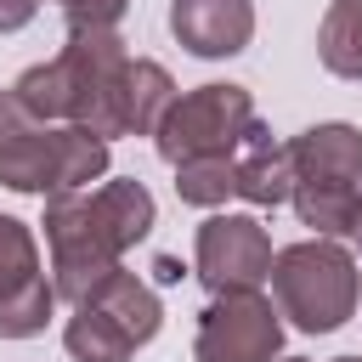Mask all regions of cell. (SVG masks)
Wrapping results in <instances>:
<instances>
[{
	"mask_svg": "<svg viewBox=\"0 0 362 362\" xmlns=\"http://www.w3.org/2000/svg\"><path fill=\"white\" fill-rule=\"evenodd\" d=\"M249 124H255V96L243 85H198V90H187V96L170 102L153 147H158L164 164L232 158Z\"/></svg>",
	"mask_w": 362,
	"mask_h": 362,
	"instance_id": "obj_7",
	"label": "cell"
},
{
	"mask_svg": "<svg viewBox=\"0 0 362 362\" xmlns=\"http://www.w3.org/2000/svg\"><path fill=\"white\" fill-rule=\"evenodd\" d=\"M170 34L204 62L238 57L255 40V0H170Z\"/></svg>",
	"mask_w": 362,
	"mask_h": 362,
	"instance_id": "obj_11",
	"label": "cell"
},
{
	"mask_svg": "<svg viewBox=\"0 0 362 362\" xmlns=\"http://www.w3.org/2000/svg\"><path fill=\"white\" fill-rule=\"evenodd\" d=\"M175 198L198 204V209H215V204L238 198V164L232 158H187V164H175Z\"/></svg>",
	"mask_w": 362,
	"mask_h": 362,
	"instance_id": "obj_15",
	"label": "cell"
},
{
	"mask_svg": "<svg viewBox=\"0 0 362 362\" xmlns=\"http://www.w3.org/2000/svg\"><path fill=\"white\" fill-rule=\"evenodd\" d=\"M294 158V215L317 238H351L362 204V130L356 124H311L288 141Z\"/></svg>",
	"mask_w": 362,
	"mask_h": 362,
	"instance_id": "obj_4",
	"label": "cell"
},
{
	"mask_svg": "<svg viewBox=\"0 0 362 362\" xmlns=\"http://www.w3.org/2000/svg\"><path fill=\"white\" fill-rule=\"evenodd\" d=\"M57 6H62V0H57Z\"/></svg>",
	"mask_w": 362,
	"mask_h": 362,
	"instance_id": "obj_21",
	"label": "cell"
},
{
	"mask_svg": "<svg viewBox=\"0 0 362 362\" xmlns=\"http://www.w3.org/2000/svg\"><path fill=\"white\" fill-rule=\"evenodd\" d=\"M158 322H164L158 294H153L136 272L119 266L107 283H96V288L74 305V317H68V328H62V345H68L74 362H130V356L158 334Z\"/></svg>",
	"mask_w": 362,
	"mask_h": 362,
	"instance_id": "obj_6",
	"label": "cell"
},
{
	"mask_svg": "<svg viewBox=\"0 0 362 362\" xmlns=\"http://www.w3.org/2000/svg\"><path fill=\"white\" fill-rule=\"evenodd\" d=\"M57 311V288L40 266V243L17 215H0V339L45 334Z\"/></svg>",
	"mask_w": 362,
	"mask_h": 362,
	"instance_id": "obj_10",
	"label": "cell"
},
{
	"mask_svg": "<svg viewBox=\"0 0 362 362\" xmlns=\"http://www.w3.org/2000/svg\"><path fill=\"white\" fill-rule=\"evenodd\" d=\"M356 362H362V356H356Z\"/></svg>",
	"mask_w": 362,
	"mask_h": 362,
	"instance_id": "obj_22",
	"label": "cell"
},
{
	"mask_svg": "<svg viewBox=\"0 0 362 362\" xmlns=\"http://www.w3.org/2000/svg\"><path fill=\"white\" fill-rule=\"evenodd\" d=\"M317 57L339 79H362V0H334L317 28Z\"/></svg>",
	"mask_w": 362,
	"mask_h": 362,
	"instance_id": "obj_14",
	"label": "cell"
},
{
	"mask_svg": "<svg viewBox=\"0 0 362 362\" xmlns=\"http://www.w3.org/2000/svg\"><path fill=\"white\" fill-rule=\"evenodd\" d=\"M102 175H107L102 136L79 130V124L34 119L17 102V90H0V187L68 198V192H90V181H102Z\"/></svg>",
	"mask_w": 362,
	"mask_h": 362,
	"instance_id": "obj_3",
	"label": "cell"
},
{
	"mask_svg": "<svg viewBox=\"0 0 362 362\" xmlns=\"http://www.w3.org/2000/svg\"><path fill=\"white\" fill-rule=\"evenodd\" d=\"M351 238H356V249H362V204H356V226H351Z\"/></svg>",
	"mask_w": 362,
	"mask_h": 362,
	"instance_id": "obj_18",
	"label": "cell"
},
{
	"mask_svg": "<svg viewBox=\"0 0 362 362\" xmlns=\"http://www.w3.org/2000/svg\"><path fill=\"white\" fill-rule=\"evenodd\" d=\"M272 300L300 334H334L351 322L362 300V272L356 255L339 238H305L277 249L272 260Z\"/></svg>",
	"mask_w": 362,
	"mask_h": 362,
	"instance_id": "obj_5",
	"label": "cell"
},
{
	"mask_svg": "<svg viewBox=\"0 0 362 362\" xmlns=\"http://www.w3.org/2000/svg\"><path fill=\"white\" fill-rule=\"evenodd\" d=\"M334 362H356V356H334Z\"/></svg>",
	"mask_w": 362,
	"mask_h": 362,
	"instance_id": "obj_20",
	"label": "cell"
},
{
	"mask_svg": "<svg viewBox=\"0 0 362 362\" xmlns=\"http://www.w3.org/2000/svg\"><path fill=\"white\" fill-rule=\"evenodd\" d=\"M158 221L153 192L136 175L119 181H96L90 192H68V198H45V249H51V288L57 300L79 305L96 283H107L124 260V249H136Z\"/></svg>",
	"mask_w": 362,
	"mask_h": 362,
	"instance_id": "obj_1",
	"label": "cell"
},
{
	"mask_svg": "<svg viewBox=\"0 0 362 362\" xmlns=\"http://www.w3.org/2000/svg\"><path fill=\"white\" fill-rule=\"evenodd\" d=\"M175 102V79L153 57H130L124 68V136H158L164 113Z\"/></svg>",
	"mask_w": 362,
	"mask_h": 362,
	"instance_id": "obj_13",
	"label": "cell"
},
{
	"mask_svg": "<svg viewBox=\"0 0 362 362\" xmlns=\"http://www.w3.org/2000/svg\"><path fill=\"white\" fill-rule=\"evenodd\" d=\"M277 362H305V356H277Z\"/></svg>",
	"mask_w": 362,
	"mask_h": 362,
	"instance_id": "obj_19",
	"label": "cell"
},
{
	"mask_svg": "<svg viewBox=\"0 0 362 362\" xmlns=\"http://www.w3.org/2000/svg\"><path fill=\"white\" fill-rule=\"evenodd\" d=\"M34 11H40V0H0V34L28 28V23H34Z\"/></svg>",
	"mask_w": 362,
	"mask_h": 362,
	"instance_id": "obj_17",
	"label": "cell"
},
{
	"mask_svg": "<svg viewBox=\"0 0 362 362\" xmlns=\"http://www.w3.org/2000/svg\"><path fill=\"white\" fill-rule=\"evenodd\" d=\"M130 0H62V17L68 28H119Z\"/></svg>",
	"mask_w": 362,
	"mask_h": 362,
	"instance_id": "obj_16",
	"label": "cell"
},
{
	"mask_svg": "<svg viewBox=\"0 0 362 362\" xmlns=\"http://www.w3.org/2000/svg\"><path fill=\"white\" fill-rule=\"evenodd\" d=\"M198 362H277L283 356V311L255 294H215L192 334Z\"/></svg>",
	"mask_w": 362,
	"mask_h": 362,
	"instance_id": "obj_9",
	"label": "cell"
},
{
	"mask_svg": "<svg viewBox=\"0 0 362 362\" xmlns=\"http://www.w3.org/2000/svg\"><path fill=\"white\" fill-rule=\"evenodd\" d=\"M272 238L255 215H209L192 243V272L209 294H255L272 283Z\"/></svg>",
	"mask_w": 362,
	"mask_h": 362,
	"instance_id": "obj_8",
	"label": "cell"
},
{
	"mask_svg": "<svg viewBox=\"0 0 362 362\" xmlns=\"http://www.w3.org/2000/svg\"><path fill=\"white\" fill-rule=\"evenodd\" d=\"M232 164H238V198H249L255 209H277V204L294 198V158H288V141H277L260 119L243 130Z\"/></svg>",
	"mask_w": 362,
	"mask_h": 362,
	"instance_id": "obj_12",
	"label": "cell"
},
{
	"mask_svg": "<svg viewBox=\"0 0 362 362\" xmlns=\"http://www.w3.org/2000/svg\"><path fill=\"white\" fill-rule=\"evenodd\" d=\"M124 68L130 51L119 28H68L51 62H34L11 90L34 119L79 124L102 141L124 136Z\"/></svg>",
	"mask_w": 362,
	"mask_h": 362,
	"instance_id": "obj_2",
	"label": "cell"
}]
</instances>
